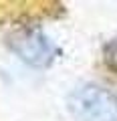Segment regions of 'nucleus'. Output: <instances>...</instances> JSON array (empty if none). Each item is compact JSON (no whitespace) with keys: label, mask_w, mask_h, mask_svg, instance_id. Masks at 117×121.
<instances>
[{"label":"nucleus","mask_w":117,"mask_h":121,"mask_svg":"<svg viewBox=\"0 0 117 121\" xmlns=\"http://www.w3.org/2000/svg\"><path fill=\"white\" fill-rule=\"evenodd\" d=\"M103 55H105V65H107L109 69H115L117 71V39L111 40V43L105 47Z\"/></svg>","instance_id":"obj_3"},{"label":"nucleus","mask_w":117,"mask_h":121,"mask_svg":"<svg viewBox=\"0 0 117 121\" xmlns=\"http://www.w3.org/2000/svg\"><path fill=\"white\" fill-rule=\"evenodd\" d=\"M16 51L30 65H47L52 55V48L48 44V40L39 32H30L24 39H20L16 43Z\"/></svg>","instance_id":"obj_2"},{"label":"nucleus","mask_w":117,"mask_h":121,"mask_svg":"<svg viewBox=\"0 0 117 121\" xmlns=\"http://www.w3.org/2000/svg\"><path fill=\"white\" fill-rule=\"evenodd\" d=\"M67 103L79 121H117V97L99 85L77 87Z\"/></svg>","instance_id":"obj_1"}]
</instances>
